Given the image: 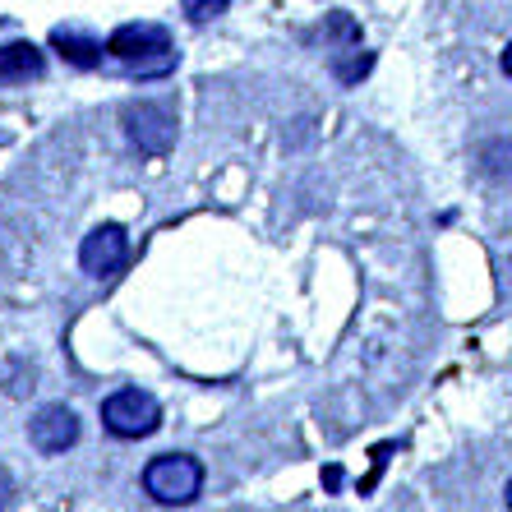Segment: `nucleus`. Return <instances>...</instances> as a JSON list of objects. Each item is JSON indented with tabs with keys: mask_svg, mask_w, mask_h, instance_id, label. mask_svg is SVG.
I'll use <instances>...</instances> for the list:
<instances>
[{
	"mask_svg": "<svg viewBox=\"0 0 512 512\" xmlns=\"http://www.w3.org/2000/svg\"><path fill=\"white\" fill-rule=\"evenodd\" d=\"M107 56L120 60L130 74L148 79V74H167L176 65L171 51V33L162 24H120L107 42Z\"/></svg>",
	"mask_w": 512,
	"mask_h": 512,
	"instance_id": "f257e3e1",
	"label": "nucleus"
},
{
	"mask_svg": "<svg viewBox=\"0 0 512 512\" xmlns=\"http://www.w3.org/2000/svg\"><path fill=\"white\" fill-rule=\"evenodd\" d=\"M125 254H130V236H125V227L107 222V227H97V231L84 236V245H79V268H84L88 277H111V273H120Z\"/></svg>",
	"mask_w": 512,
	"mask_h": 512,
	"instance_id": "39448f33",
	"label": "nucleus"
},
{
	"mask_svg": "<svg viewBox=\"0 0 512 512\" xmlns=\"http://www.w3.org/2000/svg\"><path fill=\"white\" fill-rule=\"evenodd\" d=\"M102 425L116 434V439H148L162 425V406L153 393H139V388H120L102 402Z\"/></svg>",
	"mask_w": 512,
	"mask_h": 512,
	"instance_id": "7ed1b4c3",
	"label": "nucleus"
},
{
	"mask_svg": "<svg viewBox=\"0 0 512 512\" xmlns=\"http://www.w3.org/2000/svg\"><path fill=\"white\" fill-rule=\"evenodd\" d=\"M28 439H33L37 453H65V448H74L79 443V416H74L70 406H42L33 420H28Z\"/></svg>",
	"mask_w": 512,
	"mask_h": 512,
	"instance_id": "423d86ee",
	"label": "nucleus"
},
{
	"mask_svg": "<svg viewBox=\"0 0 512 512\" xmlns=\"http://www.w3.org/2000/svg\"><path fill=\"white\" fill-rule=\"evenodd\" d=\"M143 489H148L157 503H167V508L194 503L199 499V489H203V466L185 453L153 457V462L143 466Z\"/></svg>",
	"mask_w": 512,
	"mask_h": 512,
	"instance_id": "f03ea898",
	"label": "nucleus"
},
{
	"mask_svg": "<svg viewBox=\"0 0 512 512\" xmlns=\"http://www.w3.org/2000/svg\"><path fill=\"white\" fill-rule=\"evenodd\" d=\"M370 70H374V51H356L351 60H342V56L333 60V74L342 79V84H360Z\"/></svg>",
	"mask_w": 512,
	"mask_h": 512,
	"instance_id": "1a4fd4ad",
	"label": "nucleus"
},
{
	"mask_svg": "<svg viewBox=\"0 0 512 512\" xmlns=\"http://www.w3.org/2000/svg\"><path fill=\"white\" fill-rule=\"evenodd\" d=\"M503 74L512 79V42H508V51H503Z\"/></svg>",
	"mask_w": 512,
	"mask_h": 512,
	"instance_id": "9b49d317",
	"label": "nucleus"
},
{
	"mask_svg": "<svg viewBox=\"0 0 512 512\" xmlns=\"http://www.w3.org/2000/svg\"><path fill=\"white\" fill-rule=\"evenodd\" d=\"M508 508H512V480H508Z\"/></svg>",
	"mask_w": 512,
	"mask_h": 512,
	"instance_id": "f8f14e48",
	"label": "nucleus"
},
{
	"mask_svg": "<svg viewBox=\"0 0 512 512\" xmlns=\"http://www.w3.org/2000/svg\"><path fill=\"white\" fill-rule=\"evenodd\" d=\"M125 139L139 148V153H171V143H176V111L167 102H130L125 107Z\"/></svg>",
	"mask_w": 512,
	"mask_h": 512,
	"instance_id": "20e7f679",
	"label": "nucleus"
},
{
	"mask_svg": "<svg viewBox=\"0 0 512 512\" xmlns=\"http://www.w3.org/2000/svg\"><path fill=\"white\" fill-rule=\"evenodd\" d=\"M42 74H47L42 47H33V42H10V47H0V88L28 84V79H42Z\"/></svg>",
	"mask_w": 512,
	"mask_h": 512,
	"instance_id": "0eeeda50",
	"label": "nucleus"
},
{
	"mask_svg": "<svg viewBox=\"0 0 512 512\" xmlns=\"http://www.w3.org/2000/svg\"><path fill=\"white\" fill-rule=\"evenodd\" d=\"M51 47L70 60L74 70H97V65H102V56H107V51H102V42H93V37H84V33H74V28H56V33H51Z\"/></svg>",
	"mask_w": 512,
	"mask_h": 512,
	"instance_id": "6e6552de",
	"label": "nucleus"
},
{
	"mask_svg": "<svg viewBox=\"0 0 512 512\" xmlns=\"http://www.w3.org/2000/svg\"><path fill=\"white\" fill-rule=\"evenodd\" d=\"M10 494H14V480H10V471H5V466H0V508H5V503H10Z\"/></svg>",
	"mask_w": 512,
	"mask_h": 512,
	"instance_id": "9d476101",
	"label": "nucleus"
}]
</instances>
